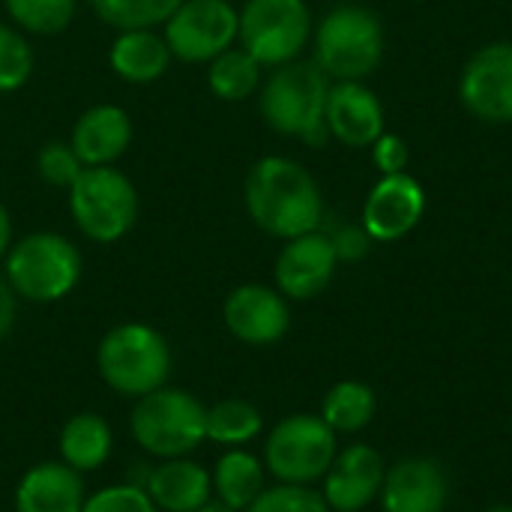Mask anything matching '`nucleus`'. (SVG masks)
<instances>
[{"label": "nucleus", "mask_w": 512, "mask_h": 512, "mask_svg": "<svg viewBox=\"0 0 512 512\" xmlns=\"http://www.w3.org/2000/svg\"><path fill=\"white\" fill-rule=\"evenodd\" d=\"M183 0H90L93 12L114 30L162 27Z\"/></svg>", "instance_id": "cd10ccee"}, {"label": "nucleus", "mask_w": 512, "mask_h": 512, "mask_svg": "<svg viewBox=\"0 0 512 512\" xmlns=\"http://www.w3.org/2000/svg\"><path fill=\"white\" fill-rule=\"evenodd\" d=\"M171 48L156 27L117 30L108 48V66L120 81L153 84L171 69Z\"/></svg>", "instance_id": "412c9836"}, {"label": "nucleus", "mask_w": 512, "mask_h": 512, "mask_svg": "<svg viewBox=\"0 0 512 512\" xmlns=\"http://www.w3.org/2000/svg\"><path fill=\"white\" fill-rule=\"evenodd\" d=\"M312 39V12L306 0H246L240 9V48L261 66L300 60Z\"/></svg>", "instance_id": "1a4fd4ad"}, {"label": "nucleus", "mask_w": 512, "mask_h": 512, "mask_svg": "<svg viewBox=\"0 0 512 512\" xmlns=\"http://www.w3.org/2000/svg\"><path fill=\"white\" fill-rule=\"evenodd\" d=\"M195 512H237V510H231V507H225V504H219V501L213 498V501H207L201 510H195Z\"/></svg>", "instance_id": "e433bc0d"}, {"label": "nucleus", "mask_w": 512, "mask_h": 512, "mask_svg": "<svg viewBox=\"0 0 512 512\" xmlns=\"http://www.w3.org/2000/svg\"><path fill=\"white\" fill-rule=\"evenodd\" d=\"M57 453H60V462L69 465L72 471H78L81 477L105 468L108 459H111V453H114L111 423L102 414H96V411L72 414L60 426Z\"/></svg>", "instance_id": "4be33fe9"}, {"label": "nucleus", "mask_w": 512, "mask_h": 512, "mask_svg": "<svg viewBox=\"0 0 512 512\" xmlns=\"http://www.w3.org/2000/svg\"><path fill=\"white\" fill-rule=\"evenodd\" d=\"M87 501L84 477L60 459L27 468L15 486V512H81Z\"/></svg>", "instance_id": "6ab92c4d"}, {"label": "nucleus", "mask_w": 512, "mask_h": 512, "mask_svg": "<svg viewBox=\"0 0 512 512\" xmlns=\"http://www.w3.org/2000/svg\"><path fill=\"white\" fill-rule=\"evenodd\" d=\"M132 135L135 129L129 111L114 102H99L78 114L69 132V144L84 168H96L114 165L129 150Z\"/></svg>", "instance_id": "a211bd4d"}, {"label": "nucleus", "mask_w": 512, "mask_h": 512, "mask_svg": "<svg viewBox=\"0 0 512 512\" xmlns=\"http://www.w3.org/2000/svg\"><path fill=\"white\" fill-rule=\"evenodd\" d=\"M336 453V432L321 414H291L270 429L264 441V468L276 483L312 486L324 480Z\"/></svg>", "instance_id": "6e6552de"}, {"label": "nucleus", "mask_w": 512, "mask_h": 512, "mask_svg": "<svg viewBox=\"0 0 512 512\" xmlns=\"http://www.w3.org/2000/svg\"><path fill=\"white\" fill-rule=\"evenodd\" d=\"M369 243H372V237L366 234V228H345L333 237L339 261H360L369 252Z\"/></svg>", "instance_id": "72a5a7b5"}, {"label": "nucleus", "mask_w": 512, "mask_h": 512, "mask_svg": "<svg viewBox=\"0 0 512 512\" xmlns=\"http://www.w3.org/2000/svg\"><path fill=\"white\" fill-rule=\"evenodd\" d=\"M243 204L249 219L276 240H294L318 231L324 219V198L318 180L288 156H261L243 183Z\"/></svg>", "instance_id": "f257e3e1"}, {"label": "nucleus", "mask_w": 512, "mask_h": 512, "mask_svg": "<svg viewBox=\"0 0 512 512\" xmlns=\"http://www.w3.org/2000/svg\"><path fill=\"white\" fill-rule=\"evenodd\" d=\"M171 54L183 63H210L240 36V9L231 0H183L162 24Z\"/></svg>", "instance_id": "9d476101"}, {"label": "nucleus", "mask_w": 512, "mask_h": 512, "mask_svg": "<svg viewBox=\"0 0 512 512\" xmlns=\"http://www.w3.org/2000/svg\"><path fill=\"white\" fill-rule=\"evenodd\" d=\"M336 267H339V255L333 237L321 231H309L294 240H285L273 276H276V288L288 300H312L333 282Z\"/></svg>", "instance_id": "4468645a"}, {"label": "nucleus", "mask_w": 512, "mask_h": 512, "mask_svg": "<svg viewBox=\"0 0 512 512\" xmlns=\"http://www.w3.org/2000/svg\"><path fill=\"white\" fill-rule=\"evenodd\" d=\"M147 495L159 512H195L213 501V477L210 468L195 462L192 456L162 459L150 468Z\"/></svg>", "instance_id": "aec40b11"}, {"label": "nucleus", "mask_w": 512, "mask_h": 512, "mask_svg": "<svg viewBox=\"0 0 512 512\" xmlns=\"http://www.w3.org/2000/svg\"><path fill=\"white\" fill-rule=\"evenodd\" d=\"M264 432L261 411L246 399H219L207 405V441L222 450L246 447Z\"/></svg>", "instance_id": "a878e982"}, {"label": "nucleus", "mask_w": 512, "mask_h": 512, "mask_svg": "<svg viewBox=\"0 0 512 512\" xmlns=\"http://www.w3.org/2000/svg\"><path fill=\"white\" fill-rule=\"evenodd\" d=\"M222 321L228 333L252 348L276 345L291 330V306L279 288L246 282L237 285L222 303Z\"/></svg>", "instance_id": "9b49d317"}, {"label": "nucleus", "mask_w": 512, "mask_h": 512, "mask_svg": "<svg viewBox=\"0 0 512 512\" xmlns=\"http://www.w3.org/2000/svg\"><path fill=\"white\" fill-rule=\"evenodd\" d=\"M324 123L345 147H372L384 135V105L363 81H336L327 93Z\"/></svg>", "instance_id": "dca6fc26"}, {"label": "nucleus", "mask_w": 512, "mask_h": 512, "mask_svg": "<svg viewBox=\"0 0 512 512\" xmlns=\"http://www.w3.org/2000/svg\"><path fill=\"white\" fill-rule=\"evenodd\" d=\"M459 96L474 117L512 123V42H492L465 63Z\"/></svg>", "instance_id": "f8f14e48"}, {"label": "nucleus", "mask_w": 512, "mask_h": 512, "mask_svg": "<svg viewBox=\"0 0 512 512\" xmlns=\"http://www.w3.org/2000/svg\"><path fill=\"white\" fill-rule=\"evenodd\" d=\"M375 393L363 381H339L321 402V420L336 435H357L375 420Z\"/></svg>", "instance_id": "393cba45"}, {"label": "nucleus", "mask_w": 512, "mask_h": 512, "mask_svg": "<svg viewBox=\"0 0 512 512\" xmlns=\"http://www.w3.org/2000/svg\"><path fill=\"white\" fill-rule=\"evenodd\" d=\"M372 159L381 168V174H399L408 165V144L399 135H381L372 144Z\"/></svg>", "instance_id": "473e14b6"}, {"label": "nucleus", "mask_w": 512, "mask_h": 512, "mask_svg": "<svg viewBox=\"0 0 512 512\" xmlns=\"http://www.w3.org/2000/svg\"><path fill=\"white\" fill-rule=\"evenodd\" d=\"M81 512H159L153 498L147 495V489L132 486V483H114V486H102L99 492L87 495Z\"/></svg>", "instance_id": "2f4dec72"}, {"label": "nucleus", "mask_w": 512, "mask_h": 512, "mask_svg": "<svg viewBox=\"0 0 512 512\" xmlns=\"http://www.w3.org/2000/svg\"><path fill=\"white\" fill-rule=\"evenodd\" d=\"M450 498V483L441 462L426 456H411L387 468L381 486L384 512H444Z\"/></svg>", "instance_id": "f3484780"}, {"label": "nucleus", "mask_w": 512, "mask_h": 512, "mask_svg": "<svg viewBox=\"0 0 512 512\" xmlns=\"http://www.w3.org/2000/svg\"><path fill=\"white\" fill-rule=\"evenodd\" d=\"M84 273L78 246L57 231H30L3 258V276L15 297L27 303H57L69 297Z\"/></svg>", "instance_id": "20e7f679"}, {"label": "nucleus", "mask_w": 512, "mask_h": 512, "mask_svg": "<svg viewBox=\"0 0 512 512\" xmlns=\"http://www.w3.org/2000/svg\"><path fill=\"white\" fill-rule=\"evenodd\" d=\"M246 512H333L327 507L324 495L312 486H291L276 483L267 486Z\"/></svg>", "instance_id": "c756f323"}, {"label": "nucleus", "mask_w": 512, "mask_h": 512, "mask_svg": "<svg viewBox=\"0 0 512 512\" xmlns=\"http://www.w3.org/2000/svg\"><path fill=\"white\" fill-rule=\"evenodd\" d=\"M3 6L21 33L57 36L72 24L78 0H3Z\"/></svg>", "instance_id": "bb28decb"}, {"label": "nucleus", "mask_w": 512, "mask_h": 512, "mask_svg": "<svg viewBox=\"0 0 512 512\" xmlns=\"http://www.w3.org/2000/svg\"><path fill=\"white\" fill-rule=\"evenodd\" d=\"M210 477H213V498L237 512L249 510L252 501L267 489L264 459H258L246 447L222 450Z\"/></svg>", "instance_id": "5701e85b"}, {"label": "nucleus", "mask_w": 512, "mask_h": 512, "mask_svg": "<svg viewBox=\"0 0 512 512\" xmlns=\"http://www.w3.org/2000/svg\"><path fill=\"white\" fill-rule=\"evenodd\" d=\"M384 57L381 18L357 3L333 6L315 27V63L327 78L363 81Z\"/></svg>", "instance_id": "423d86ee"}, {"label": "nucleus", "mask_w": 512, "mask_h": 512, "mask_svg": "<svg viewBox=\"0 0 512 512\" xmlns=\"http://www.w3.org/2000/svg\"><path fill=\"white\" fill-rule=\"evenodd\" d=\"M12 243H15V240H12V216H9V210L0 204V261L6 258V252H9Z\"/></svg>", "instance_id": "c9c22d12"}, {"label": "nucleus", "mask_w": 512, "mask_h": 512, "mask_svg": "<svg viewBox=\"0 0 512 512\" xmlns=\"http://www.w3.org/2000/svg\"><path fill=\"white\" fill-rule=\"evenodd\" d=\"M327 93L330 78L315 60H291L285 66H276L267 81H261L258 108L273 132L321 147L330 138L324 123Z\"/></svg>", "instance_id": "f03ea898"}, {"label": "nucleus", "mask_w": 512, "mask_h": 512, "mask_svg": "<svg viewBox=\"0 0 512 512\" xmlns=\"http://www.w3.org/2000/svg\"><path fill=\"white\" fill-rule=\"evenodd\" d=\"M483 512H512L510 504H492L489 510H483Z\"/></svg>", "instance_id": "4c0bfd02"}, {"label": "nucleus", "mask_w": 512, "mask_h": 512, "mask_svg": "<svg viewBox=\"0 0 512 512\" xmlns=\"http://www.w3.org/2000/svg\"><path fill=\"white\" fill-rule=\"evenodd\" d=\"M168 336L150 324L126 321L111 327L96 348V372L108 390L126 399H141L171 378Z\"/></svg>", "instance_id": "7ed1b4c3"}, {"label": "nucleus", "mask_w": 512, "mask_h": 512, "mask_svg": "<svg viewBox=\"0 0 512 512\" xmlns=\"http://www.w3.org/2000/svg\"><path fill=\"white\" fill-rule=\"evenodd\" d=\"M33 66L36 57L27 36L12 24H0V93L24 87L33 75Z\"/></svg>", "instance_id": "c85d7f7f"}, {"label": "nucleus", "mask_w": 512, "mask_h": 512, "mask_svg": "<svg viewBox=\"0 0 512 512\" xmlns=\"http://www.w3.org/2000/svg\"><path fill=\"white\" fill-rule=\"evenodd\" d=\"M387 465L369 444H351L336 453L330 471L324 474V501L333 512L366 510L384 486Z\"/></svg>", "instance_id": "2eb2a0df"}, {"label": "nucleus", "mask_w": 512, "mask_h": 512, "mask_svg": "<svg viewBox=\"0 0 512 512\" xmlns=\"http://www.w3.org/2000/svg\"><path fill=\"white\" fill-rule=\"evenodd\" d=\"M132 441L153 459L192 456L207 444V405L180 387H159L141 399L129 414Z\"/></svg>", "instance_id": "39448f33"}, {"label": "nucleus", "mask_w": 512, "mask_h": 512, "mask_svg": "<svg viewBox=\"0 0 512 512\" xmlns=\"http://www.w3.org/2000/svg\"><path fill=\"white\" fill-rule=\"evenodd\" d=\"M264 66L240 45H231L207 63V87L222 102H243L261 90Z\"/></svg>", "instance_id": "b1692460"}, {"label": "nucleus", "mask_w": 512, "mask_h": 512, "mask_svg": "<svg viewBox=\"0 0 512 512\" xmlns=\"http://www.w3.org/2000/svg\"><path fill=\"white\" fill-rule=\"evenodd\" d=\"M81 171H84V165L75 156L69 141H45L36 153V174L45 186L69 189Z\"/></svg>", "instance_id": "7c9ffc66"}, {"label": "nucleus", "mask_w": 512, "mask_h": 512, "mask_svg": "<svg viewBox=\"0 0 512 512\" xmlns=\"http://www.w3.org/2000/svg\"><path fill=\"white\" fill-rule=\"evenodd\" d=\"M423 210H426V192L417 177L405 171L384 174L372 186L363 204V228L372 240L393 243L417 228Z\"/></svg>", "instance_id": "ddd939ff"}, {"label": "nucleus", "mask_w": 512, "mask_h": 512, "mask_svg": "<svg viewBox=\"0 0 512 512\" xmlns=\"http://www.w3.org/2000/svg\"><path fill=\"white\" fill-rule=\"evenodd\" d=\"M66 192L75 228L99 246L120 243L138 222V189L114 165L84 168Z\"/></svg>", "instance_id": "0eeeda50"}, {"label": "nucleus", "mask_w": 512, "mask_h": 512, "mask_svg": "<svg viewBox=\"0 0 512 512\" xmlns=\"http://www.w3.org/2000/svg\"><path fill=\"white\" fill-rule=\"evenodd\" d=\"M15 318H18V297H15V291L9 288L6 276L0 273V342L12 333Z\"/></svg>", "instance_id": "f704fd0d"}]
</instances>
